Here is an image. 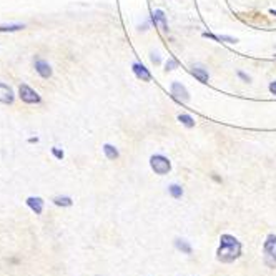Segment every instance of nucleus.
Instances as JSON below:
<instances>
[{
    "label": "nucleus",
    "instance_id": "2",
    "mask_svg": "<svg viewBox=\"0 0 276 276\" xmlns=\"http://www.w3.org/2000/svg\"><path fill=\"white\" fill-rule=\"evenodd\" d=\"M263 261L268 268H276V235H268L263 243Z\"/></svg>",
    "mask_w": 276,
    "mask_h": 276
},
{
    "label": "nucleus",
    "instance_id": "23",
    "mask_svg": "<svg viewBox=\"0 0 276 276\" xmlns=\"http://www.w3.org/2000/svg\"><path fill=\"white\" fill-rule=\"evenodd\" d=\"M271 13H273V15H276V10H271Z\"/></svg>",
    "mask_w": 276,
    "mask_h": 276
},
{
    "label": "nucleus",
    "instance_id": "6",
    "mask_svg": "<svg viewBox=\"0 0 276 276\" xmlns=\"http://www.w3.org/2000/svg\"><path fill=\"white\" fill-rule=\"evenodd\" d=\"M35 70L42 79H50L52 77V67L48 62H45L43 58H37L35 60Z\"/></svg>",
    "mask_w": 276,
    "mask_h": 276
},
{
    "label": "nucleus",
    "instance_id": "15",
    "mask_svg": "<svg viewBox=\"0 0 276 276\" xmlns=\"http://www.w3.org/2000/svg\"><path fill=\"white\" fill-rule=\"evenodd\" d=\"M22 29H25L24 24H7V25H0V32H19Z\"/></svg>",
    "mask_w": 276,
    "mask_h": 276
},
{
    "label": "nucleus",
    "instance_id": "7",
    "mask_svg": "<svg viewBox=\"0 0 276 276\" xmlns=\"http://www.w3.org/2000/svg\"><path fill=\"white\" fill-rule=\"evenodd\" d=\"M13 90L5 83H0V103H5V105H12L13 103Z\"/></svg>",
    "mask_w": 276,
    "mask_h": 276
},
{
    "label": "nucleus",
    "instance_id": "14",
    "mask_svg": "<svg viewBox=\"0 0 276 276\" xmlns=\"http://www.w3.org/2000/svg\"><path fill=\"white\" fill-rule=\"evenodd\" d=\"M53 203H55L57 206H72L74 205V201H72L70 197H55L53 198Z\"/></svg>",
    "mask_w": 276,
    "mask_h": 276
},
{
    "label": "nucleus",
    "instance_id": "17",
    "mask_svg": "<svg viewBox=\"0 0 276 276\" xmlns=\"http://www.w3.org/2000/svg\"><path fill=\"white\" fill-rule=\"evenodd\" d=\"M168 192H170V195H171L173 198H182L183 188L180 187V185H170V187H168Z\"/></svg>",
    "mask_w": 276,
    "mask_h": 276
},
{
    "label": "nucleus",
    "instance_id": "20",
    "mask_svg": "<svg viewBox=\"0 0 276 276\" xmlns=\"http://www.w3.org/2000/svg\"><path fill=\"white\" fill-rule=\"evenodd\" d=\"M238 77H239V79L245 80V82H250V77H248L245 72H238Z\"/></svg>",
    "mask_w": 276,
    "mask_h": 276
},
{
    "label": "nucleus",
    "instance_id": "10",
    "mask_svg": "<svg viewBox=\"0 0 276 276\" xmlns=\"http://www.w3.org/2000/svg\"><path fill=\"white\" fill-rule=\"evenodd\" d=\"M192 74L197 77L198 80H200L201 83H206L208 82V72L205 69H201V67L198 65H193L192 67Z\"/></svg>",
    "mask_w": 276,
    "mask_h": 276
},
{
    "label": "nucleus",
    "instance_id": "3",
    "mask_svg": "<svg viewBox=\"0 0 276 276\" xmlns=\"http://www.w3.org/2000/svg\"><path fill=\"white\" fill-rule=\"evenodd\" d=\"M150 166L157 175H166L171 168L168 158H165L163 155H153L150 158Z\"/></svg>",
    "mask_w": 276,
    "mask_h": 276
},
{
    "label": "nucleus",
    "instance_id": "1",
    "mask_svg": "<svg viewBox=\"0 0 276 276\" xmlns=\"http://www.w3.org/2000/svg\"><path fill=\"white\" fill-rule=\"evenodd\" d=\"M239 256H241V243L233 235H221L220 246L216 250V260L221 261V263H233Z\"/></svg>",
    "mask_w": 276,
    "mask_h": 276
},
{
    "label": "nucleus",
    "instance_id": "8",
    "mask_svg": "<svg viewBox=\"0 0 276 276\" xmlns=\"http://www.w3.org/2000/svg\"><path fill=\"white\" fill-rule=\"evenodd\" d=\"M25 203L35 215H40L43 211V200L40 197H29Z\"/></svg>",
    "mask_w": 276,
    "mask_h": 276
},
{
    "label": "nucleus",
    "instance_id": "4",
    "mask_svg": "<svg viewBox=\"0 0 276 276\" xmlns=\"http://www.w3.org/2000/svg\"><path fill=\"white\" fill-rule=\"evenodd\" d=\"M19 97H20L22 102L29 103V105H32V103H40V102H42L40 95L35 92L34 88L29 87V85H25V83H22L19 87Z\"/></svg>",
    "mask_w": 276,
    "mask_h": 276
},
{
    "label": "nucleus",
    "instance_id": "9",
    "mask_svg": "<svg viewBox=\"0 0 276 276\" xmlns=\"http://www.w3.org/2000/svg\"><path fill=\"white\" fill-rule=\"evenodd\" d=\"M133 72H135V75L138 77V79H142L143 82H150L152 80V75H150V72H148L145 67L142 65V63H133Z\"/></svg>",
    "mask_w": 276,
    "mask_h": 276
},
{
    "label": "nucleus",
    "instance_id": "18",
    "mask_svg": "<svg viewBox=\"0 0 276 276\" xmlns=\"http://www.w3.org/2000/svg\"><path fill=\"white\" fill-rule=\"evenodd\" d=\"M176 67H178V62H176L175 58H170V60L166 62V70H173Z\"/></svg>",
    "mask_w": 276,
    "mask_h": 276
},
{
    "label": "nucleus",
    "instance_id": "19",
    "mask_svg": "<svg viewBox=\"0 0 276 276\" xmlns=\"http://www.w3.org/2000/svg\"><path fill=\"white\" fill-rule=\"evenodd\" d=\"M52 153H53V157H55L57 160H62V158H63V152L60 150V148L53 147V148H52Z\"/></svg>",
    "mask_w": 276,
    "mask_h": 276
},
{
    "label": "nucleus",
    "instance_id": "16",
    "mask_svg": "<svg viewBox=\"0 0 276 276\" xmlns=\"http://www.w3.org/2000/svg\"><path fill=\"white\" fill-rule=\"evenodd\" d=\"M178 120L182 121V123H183L185 126H188V128H192V126H195V120H193L190 115H187V113H180V115H178Z\"/></svg>",
    "mask_w": 276,
    "mask_h": 276
},
{
    "label": "nucleus",
    "instance_id": "13",
    "mask_svg": "<svg viewBox=\"0 0 276 276\" xmlns=\"http://www.w3.org/2000/svg\"><path fill=\"white\" fill-rule=\"evenodd\" d=\"M103 153H105V157L108 158V160H115V158H118V150L108 143L103 145Z\"/></svg>",
    "mask_w": 276,
    "mask_h": 276
},
{
    "label": "nucleus",
    "instance_id": "21",
    "mask_svg": "<svg viewBox=\"0 0 276 276\" xmlns=\"http://www.w3.org/2000/svg\"><path fill=\"white\" fill-rule=\"evenodd\" d=\"M152 62L155 63V65H158V63H160V57H158L157 53H153V55H152Z\"/></svg>",
    "mask_w": 276,
    "mask_h": 276
},
{
    "label": "nucleus",
    "instance_id": "11",
    "mask_svg": "<svg viewBox=\"0 0 276 276\" xmlns=\"http://www.w3.org/2000/svg\"><path fill=\"white\" fill-rule=\"evenodd\" d=\"M175 246H176V250H180L182 253H185V255H192V246L188 245L185 239H180V238H176L175 239Z\"/></svg>",
    "mask_w": 276,
    "mask_h": 276
},
{
    "label": "nucleus",
    "instance_id": "22",
    "mask_svg": "<svg viewBox=\"0 0 276 276\" xmlns=\"http://www.w3.org/2000/svg\"><path fill=\"white\" fill-rule=\"evenodd\" d=\"M270 92L273 93V95H276V82H271L270 83Z\"/></svg>",
    "mask_w": 276,
    "mask_h": 276
},
{
    "label": "nucleus",
    "instance_id": "5",
    "mask_svg": "<svg viewBox=\"0 0 276 276\" xmlns=\"http://www.w3.org/2000/svg\"><path fill=\"white\" fill-rule=\"evenodd\" d=\"M171 95H173L175 100L183 102V103H187V102L190 100V95H188V92H187V88H185L183 85L178 83V82L171 83Z\"/></svg>",
    "mask_w": 276,
    "mask_h": 276
},
{
    "label": "nucleus",
    "instance_id": "12",
    "mask_svg": "<svg viewBox=\"0 0 276 276\" xmlns=\"http://www.w3.org/2000/svg\"><path fill=\"white\" fill-rule=\"evenodd\" d=\"M153 20H155V24L158 22V24H161V27H163V30H168V24H166V17L163 10H155L153 12Z\"/></svg>",
    "mask_w": 276,
    "mask_h": 276
}]
</instances>
